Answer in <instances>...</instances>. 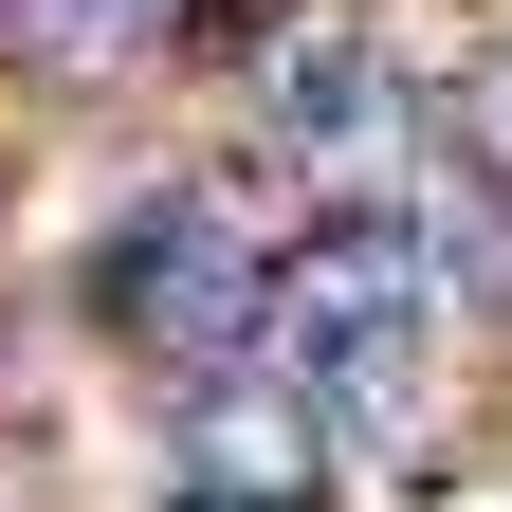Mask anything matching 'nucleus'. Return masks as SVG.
<instances>
[{"instance_id":"39448f33","label":"nucleus","mask_w":512,"mask_h":512,"mask_svg":"<svg viewBox=\"0 0 512 512\" xmlns=\"http://www.w3.org/2000/svg\"><path fill=\"white\" fill-rule=\"evenodd\" d=\"M439 19H458V37H494V19H512V0H439Z\"/></svg>"},{"instance_id":"423d86ee","label":"nucleus","mask_w":512,"mask_h":512,"mask_svg":"<svg viewBox=\"0 0 512 512\" xmlns=\"http://www.w3.org/2000/svg\"><path fill=\"white\" fill-rule=\"evenodd\" d=\"M165 512H220V494H165Z\"/></svg>"},{"instance_id":"f257e3e1","label":"nucleus","mask_w":512,"mask_h":512,"mask_svg":"<svg viewBox=\"0 0 512 512\" xmlns=\"http://www.w3.org/2000/svg\"><path fill=\"white\" fill-rule=\"evenodd\" d=\"M384 330H439V238L403 183H330V202L275 220V366L311 348H384Z\"/></svg>"},{"instance_id":"7ed1b4c3","label":"nucleus","mask_w":512,"mask_h":512,"mask_svg":"<svg viewBox=\"0 0 512 512\" xmlns=\"http://www.w3.org/2000/svg\"><path fill=\"white\" fill-rule=\"evenodd\" d=\"M0 92L19 110H128L165 92V0H0Z\"/></svg>"},{"instance_id":"0eeeda50","label":"nucleus","mask_w":512,"mask_h":512,"mask_svg":"<svg viewBox=\"0 0 512 512\" xmlns=\"http://www.w3.org/2000/svg\"><path fill=\"white\" fill-rule=\"evenodd\" d=\"M0 512H19V494H0Z\"/></svg>"},{"instance_id":"f03ea898","label":"nucleus","mask_w":512,"mask_h":512,"mask_svg":"<svg viewBox=\"0 0 512 512\" xmlns=\"http://www.w3.org/2000/svg\"><path fill=\"white\" fill-rule=\"evenodd\" d=\"M147 476L165 494H220V512H330V421H311V384L256 348V366H202L147 403Z\"/></svg>"},{"instance_id":"20e7f679","label":"nucleus","mask_w":512,"mask_h":512,"mask_svg":"<svg viewBox=\"0 0 512 512\" xmlns=\"http://www.w3.org/2000/svg\"><path fill=\"white\" fill-rule=\"evenodd\" d=\"M439 128H476V147L512 165V19H494V37H458V55H439Z\"/></svg>"}]
</instances>
